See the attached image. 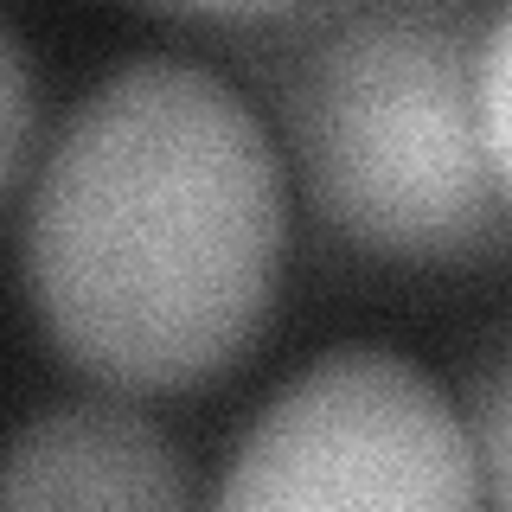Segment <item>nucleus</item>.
I'll return each mask as SVG.
<instances>
[{"instance_id": "f257e3e1", "label": "nucleus", "mask_w": 512, "mask_h": 512, "mask_svg": "<svg viewBox=\"0 0 512 512\" xmlns=\"http://www.w3.org/2000/svg\"><path fill=\"white\" fill-rule=\"evenodd\" d=\"M288 180L269 122L218 71L135 58L103 77L32 186L26 295L109 391L231 372L282 288Z\"/></svg>"}, {"instance_id": "f03ea898", "label": "nucleus", "mask_w": 512, "mask_h": 512, "mask_svg": "<svg viewBox=\"0 0 512 512\" xmlns=\"http://www.w3.org/2000/svg\"><path fill=\"white\" fill-rule=\"evenodd\" d=\"M500 7L295 0L244 26V71L333 244L410 269L512 263V199L480 122Z\"/></svg>"}, {"instance_id": "7ed1b4c3", "label": "nucleus", "mask_w": 512, "mask_h": 512, "mask_svg": "<svg viewBox=\"0 0 512 512\" xmlns=\"http://www.w3.org/2000/svg\"><path fill=\"white\" fill-rule=\"evenodd\" d=\"M224 512H474L468 416L378 346H340L269 397L218 487Z\"/></svg>"}, {"instance_id": "20e7f679", "label": "nucleus", "mask_w": 512, "mask_h": 512, "mask_svg": "<svg viewBox=\"0 0 512 512\" xmlns=\"http://www.w3.org/2000/svg\"><path fill=\"white\" fill-rule=\"evenodd\" d=\"M0 506H128L173 512L192 506L186 461L128 404H64L45 410L0 448Z\"/></svg>"}, {"instance_id": "39448f33", "label": "nucleus", "mask_w": 512, "mask_h": 512, "mask_svg": "<svg viewBox=\"0 0 512 512\" xmlns=\"http://www.w3.org/2000/svg\"><path fill=\"white\" fill-rule=\"evenodd\" d=\"M461 416H468L474 461H480V500L512 506V346L480 365L474 397Z\"/></svg>"}, {"instance_id": "423d86ee", "label": "nucleus", "mask_w": 512, "mask_h": 512, "mask_svg": "<svg viewBox=\"0 0 512 512\" xmlns=\"http://www.w3.org/2000/svg\"><path fill=\"white\" fill-rule=\"evenodd\" d=\"M39 128V96H32V64L7 26H0V192L20 180Z\"/></svg>"}, {"instance_id": "0eeeda50", "label": "nucleus", "mask_w": 512, "mask_h": 512, "mask_svg": "<svg viewBox=\"0 0 512 512\" xmlns=\"http://www.w3.org/2000/svg\"><path fill=\"white\" fill-rule=\"evenodd\" d=\"M480 122H487V154L500 173V192L512 199V0L487 32V64H480Z\"/></svg>"}, {"instance_id": "6e6552de", "label": "nucleus", "mask_w": 512, "mask_h": 512, "mask_svg": "<svg viewBox=\"0 0 512 512\" xmlns=\"http://www.w3.org/2000/svg\"><path fill=\"white\" fill-rule=\"evenodd\" d=\"M160 7H180V13H205V20L250 26V20H269V13H288L295 0H160Z\"/></svg>"}]
</instances>
